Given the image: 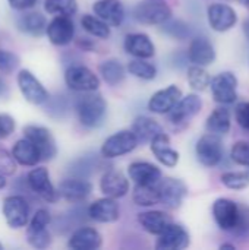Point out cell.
<instances>
[{"label": "cell", "mask_w": 249, "mask_h": 250, "mask_svg": "<svg viewBox=\"0 0 249 250\" xmlns=\"http://www.w3.org/2000/svg\"><path fill=\"white\" fill-rule=\"evenodd\" d=\"M82 94L84 95L79 97L75 103V108L81 125L88 129L101 126L107 114L106 100L100 94H95V91Z\"/></svg>", "instance_id": "6da1fadb"}, {"label": "cell", "mask_w": 249, "mask_h": 250, "mask_svg": "<svg viewBox=\"0 0 249 250\" xmlns=\"http://www.w3.org/2000/svg\"><path fill=\"white\" fill-rule=\"evenodd\" d=\"M132 13L139 23L161 25L172 18V7L166 0H141Z\"/></svg>", "instance_id": "7a4b0ae2"}, {"label": "cell", "mask_w": 249, "mask_h": 250, "mask_svg": "<svg viewBox=\"0 0 249 250\" xmlns=\"http://www.w3.org/2000/svg\"><path fill=\"white\" fill-rule=\"evenodd\" d=\"M213 215L216 224L223 231H235L241 229L242 224V211L239 205L227 198H220L213 205Z\"/></svg>", "instance_id": "3957f363"}, {"label": "cell", "mask_w": 249, "mask_h": 250, "mask_svg": "<svg viewBox=\"0 0 249 250\" xmlns=\"http://www.w3.org/2000/svg\"><path fill=\"white\" fill-rule=\"evenodd\" d=\"M65 83L69 89L76 92H91L100 88L98 76L91 69L82 64H75L66 69Z\"/></svg>", "instance_id": "277c9868"}, {"label": "cell", "mask_w": 249, "mask_h": 250, "mask_svg": "<svg viewBox=\"0 0 249 250\" xmlns=\"http://www.w3.org/2000/svg\"><path fill=\"white\" fill-rule=\"evenodd\" d=\"M23 135L38 149L41 161H50L57 155V145L51 132L44 126L28 125L23 127Z\"/></svg>", "instance_id": "5b68a950"}, {"label": "cell", "mask_w": 249, "mask_h": 250, "mask_svg": "<svg viewBox=\"0 0 249 250\" xmlns=\"http://www.w3.org/2000/svg\"><path fill=\"white\" fill-rule=\"evenodd\" d=\"M3 215L7 226L13 230L25 227L29 221V204L22 195L7 196L3 202Z\"/></svg>", "instance_id": "8992f818"}, {"label": "cell", "mask_w": 249, "mask_h": 250, "mask_svg": "<svg viewBox=\"0 0 249 250\" xmlns=\"http://www.w3.org/2000/svg\"><path fill=\"white\" fill-rule=\"evenodd\" d=\"M211 94L219 104H232L238 98V78L232 72H222L210 81Z\"/></svg>", "instance_id": "52a82bcc"}, {"label": "cell", "mask_w": 249, "mask_h": 250, "mask_svg": "<svg viewBox=\"0 0 249 250\" xmlns=\"http://www.w3.org/2000/svg\"><path fill=\"white\" fill-rule=\"evenodd\" d=\"M138 145V139L134 135L132 130H120L109 136L103 146H101V155L107 160L122 157L125 154L132 152Z\"/></svg>", "instance_id": "ba28073f"}, {"label": "cell", "mask_w": 249, "mask_h": 250, "mask_svg": "<svg viewBox=\"0 0 249 250\" xmlns=\"http://www.w3.org/2000/svg\"><path fill=\"white\" fill-rule=\"evenodd\" d=\"M198 161L205 167H216L223 158V142L219 135L207 133L201 136L195 146Z\"/></svg>", "instance_id": "9c48e42d"}, {"label": "cell", "mask_w": 249, "mask_h": 250, "mask_svg": "<svg viewBox=\"0 0 249 250\" xmlns=\"http://www.w3.org/2000/svg\"><path fill=\"white\" fill-rule=\"evenodd\" d=\"M26 186L37 196L44 199L45 202H56L59 199V192L50 182V174L45 167H35L26 174Z\"/></svg>", "instance_id": "30bf717a"}, {"label": "cell", "mask_w": 249, "mask_h": 250, "mask_svg": "<svg viewBox=\"0 0 249 250\" xmlns=\"http://www.w3.org/2000/svg\"><path fill=\"white\" fill-rule=\"evenodd\" d=\"M18 86H19V91L22 94V97L34 104V105H41V104H45L47 100H48V92L47 89L44 88V85L35 78V75L26 69H22L19 73H18Z\"/></svg>", "instance_id": "8fae6325"}, {"label": "cell", "mask_w": 249, "mask_h": 250, "mask_svg": "<svg viewBox=\"0 0 249 250\" xmlns=\"http://www.w3.org/2000/svg\"><path fill=\"white\" fill-rule=\"evenodd\" d=\"M158 192L161 205H164L169 209H178L188 195V188L179 179L166 177L158 182Z\"/></svg>", "instance_id": "7c38bea8"}, {"label": "cell", "mask_w": 249, "mask_h": 250, "mask_svg": "<svg viewBox=\"0 0 249 250\" xmlns=\"http://www.w3.org/2000/svg\"><path fill=\"white\" fill-rule=\"evenodd\" d=\"M208 23L217 32H226L232 29L238 22L236 10L225 3H213L208 6L207 10Z\"/></svg>", "instance_id": "4fadbf2b"}, {"label": "cell", "mask_w": 249, "mask_h": 250, "mask_svg": "<svg viewBox=\"0 0 249 250\" xmlns=\"http://www.w3.org/2000/svg\"><path fill=\"white\" fill-rule=\"evenodd\" d=\"M45 34L48 41L54 45H66L73 40L75 35V25L69 16L56 15L50 23L45 26Z\"/></svg>", "instance_id": "5bb4252c"}, {"label": "cell", "mask_w": 249, "mask_h": 250, "mask_svg": "<svg viewBox=\"0 0 249 250\" xmlns=\"http://www.w3.org/2000/svg\"><path fill=\"white\" fill-rule=\"evenodd\" d=\"M203 108V100L197 94H189L183 98H181L176 105L167 113L169 120L173 125H183L188 120H191L194 116H197Z\"/></svg>", "instance_id": "9a60e30c"}, {"label": "cell", "mask_w": 249, "mask_h": 250, "mask_svg": "<svg viewBox=\"0 0 249 250\" xmlns=\"http://www.w3.org/2000/svg\"><path fill=\"white\" fill-rule=\"evenodd\" d=\"M59 196L72 204L84 202L92 192V185L87 179L69 177L59 185Z\"/></svg>", "instance_id": "2e32d148"}, {"label": "cell", "mask_w": 249, "mask_h": 250, "mask_svg": "<svg viewBox=\"0 0 249 250\" xmlns=\"http://www.w3.org/2000/svg\"><path fill=\"white\" fill-rule=\"evenodd\" d=\"M189 234L181 224L172 223L161 234H158V240L156 243V249L158 250H182L189 246Z\"/></svg>", "instance_id": "e0dca14e"}, {"label": "cell", "mask_w": 249, "mask_h": 250, "mask_svg": "<svg viewBox=\"0 0 249 250\" xmlns=\"http://www.w3.org/2000/svg\"><path fill=\"white\" fill-rule=\"evenodd\" d=\"M88 217L97 223H103V224H110V223H116L120 217V209H119V204L116 202V199L113 198H101L97 199L95 202H92L88 209Z\"/></svg>", "instance_id": "ac0fdd59"}, {"label": "cell", "mask_w": 249, "mask_h": 250, "mask_svg": "<svg viewBox=\"0 0 249 250\" xmlns=\"http://www.w3.org/2000/svg\"><path fill=\"white\" fill-rule=\"evenodd\" d=\"M182 98V91L176 85H169L164 89L157 91L148 101V110L156 114H167L176 103Z\"/></svg>", "instance_id": "d6986e66"}, {"label": "cell", "mask_w": 249, "mask_h": 250, "mask_svg": "<svg viewBox=\"0 0 249 250\" xmlns=\"http://www.w3.org/2000/svg\"><path fill=\"white\" fill-rule=\"evenodd\" d=\"M125 51L135 59H150L156 54V47L151 38L144 32H134L125 37Z\"/></svg>", "instance_id": "ffe728a7"}, {"label": "cell", "mask_w": 249, "mask_h": 250, "mask_svg": "<svg viewBox=\"0 0 249 250\" xmlns=\"http://www.w3.org/2000/svg\"><path fill=\"white\" fill-rule=\"evenodd\" d=\"M100 190L104 193V196L113 199L123 198L129 192V180L120 171L109 170L100 180Z\"/></svg>", "instance_id": "44dd1931"}, {"label": "cell", "mask_w": 249, "mask_h": 250, "mask_svg": "<svg viewBox=\"0 0 249 250\" xmlns=\"http://www.w3.org/2000/svg\"><path fill=\"white\" fill-rule=\"evenodd\" d=\"M95 16L110 26H119L125 19V6L120 0H97L92 4Z\"/></svg>", "instance_id": "7402d4cb"}, {"label": "cell", "mask_w": 249, "mask_h": 250, "mask_svg": "<svg viewBox=\"0 0 249 250\" xmlns=\"http://www.w3.org/2000/svg\"><path fill=\"white\" fill-rule=\"evenodd\" d=\"M188 57L191 63L198 66H210L216 60V50L211 41L205 37H195L188 50Z\"/></svg>", "instance_id": "603a6c76"}, {"label": "cell", "mask_w": 249, "mask_h": 250, "mask_svg": "<svg viewBox=\"0 0 249 250\" xmlns=\"http://www.w3.org/2000/svg\"><path fill=\"white\" fill-rule=\"evenodd\" d=\"M150 146H151V152L154 154L157 161L161 163L163 166L175 167L179 163V152L170 146V138L164 132L156 135L150 141Z\"/></svg>", "instance_id": "cb8c5ba5"}, {"label": "cell", "mask_w": 249, "mask_h": 250, "mask_svg": "<svg viewBox=\"0 0 249 250\" xmlns=\"http://www.w3.org/2000/svg\"><path fill=\"white\" fill-rule=\"evenodd\" d=\"M128 176L135 185H157L161 180V170L147 161H135L128 167Z\"/></svg>", "instance_id": "d4e9b609"}, {"label": "cell", "mask_w": 249, "mask_h": 250, "mask_svg": "<svg viewBox=\"0 0 249 250\" xmlns=\"http://www.w3.org/2000/svg\"><path fill=\"white\" fill-rule=\"evenodd\" d=\"M101 245H103L101 234L92 227L76 229L68 242V246L72 250H95L100 249Z\"/></svg>", "instance_id": "484cf974"}, {"label": "cell", "mask_w": 249, "mask_h": 250, "mask_svg": "<svg viewBox=\"0 0 249 250\" xmlns=\"http://www.w3.org/2000/svg\"><path fill=\"white\" fill-rule=\"evenodd\" d=\"M138 223L147 233L158 236L173 223V220L164 211H145L138 214Z\"/></svg>", "instance_id": "4316f807"}, {"label": "cell", "mask_w": 249, "mask_h": 250, "mask_svg": "<svg viewBox=\"0 0 249 250\" xmlns=\"http://www.w3.org/2000/svg\"><path fill=\"white\" fill-rule=\"evenodd\" d=\"M12 157L18 164L26 166V167H34L41 161V157H40V152H38L37 146L26 138L19 139L13 145Z\"/></svg>", "instance_id": "83f0119b"}, {"label": "cell", "mask_w": 249, "mask_h": 250, "mask_svg": "<svg viewBox=\"0 0 249 250\" xmlns=\"http://www.w3.org/2000/svg\"><path fill=\"white\" fill-rule=\"evenodd\" d=\"M132 132L138 139V144H147L150 142L156 135L163 132V127L158 125L157 120L148 117V116H138L134 120Z\"/></svg>", "instance_id": "f1b7e54d"}, {"label": "cell", "mask_w": 249, "mask_h": 250, "mask_svg": "<svg viewBox=\"0 0 249 250\" xmlns=\"http://www.w3.org/2000/svg\"><path fill=\"white\" fill-rule=\"evenodd\" d=\"M16 25L21 32L32 35V37H40L45 32L47 21L38 12H28L18 18Z\"/></svg>", "instance_id": "f546056e"}, {"label": "cell", "mask_w": 249, "mask_h": 250, "mask_svg": "<svg viewBox=\"0 0 249 250\" xmlns=\"http://www.w3.org/2000/svg\"><path fill=\"white\" fill-rule=\"evenodd\" d=\"M230 126H232V117H230V111L226 107L214 108L205 122V129L208 130V133H214L219 136L226 135L230 130Z\"/></svg>", "instance_id": "4dcf8cb0"}, {"label": "cell", "mask_w": 249, "mask_h": 250, "mask_svg": "<svg viewBox=\"0 0 249 250\" xmlns=\"http://www.w3.org/2000/svg\"><path fill=\"white\" fill-rule=\"evenodd\" d=\"M98 70H100V75L103 76V79L109 85H112V86H116L120 82H123L125 76H126L125 67H123V64L117 59H107V60H104L98 66Z\"/></svg>", "instance_id": "1f68e13d"}, {"label": "cell", "mask_w": 249, "mask_h": 250, "mask_svg": "<svg viewBox=\"0 0 249 250\" xmlns=\"http://www.w3.org/2000/svg\"><path fill=\"white\" fill-rule=\"evenodd\" d=\"M134 202L139 207H153L160 204V192L157 185H135Z\"/></svg>", "instance_id": "d6a6232c"}, {"label": "cell", "mask_w": 249, "mask_h": 250, "mask_svg": "<svg viewBox=\"0 0 249 250\" xmlns=\"http://www.w3.org/2000/svg\"><path fill=\"white\" fill-rule=\"evenodd\" d=\"M97 155L94 154H87L79 157L78 160H75L70 167H69V173L72 177H81V179H88L92 173H95L97 170Z\"/></svg>", "instance_id": "836d02e7"}, {"label": "cell", "mask_w": 249, "mask_h": 250, "mask_svg": "<svg viewBox=\"0 0 249 250\" xmlns=\"http://www.w3.org/2000/svg\"><path fill=\"white\" fill-rule=\"evenodd\" d=\"M81 25L82 28L92 37L95 38H101V40H106L110 37V25L106 23L103 19H100L98 16H94V15H84L81 18Z\"/></svg>", "instance_id": "e575fe53"}, {"label": "cell", "mask_w": 249, "mask_h": 250, "mask_svg": "<svg viewBox=\"0 0 249 250\" xmlns=\"http://www.w3.org/2000/svg\"><path fill=\"white\" fill-rule=\"evenodd\" d=\"M128 72L142 81H153L157 76V67L145 59L131 60L128 63Z\"/></svg>", "instance_id": "d590c367"}, {"label": "cell", "mask_w": 249, "mask_h": 250, "mask_svg": "<svg viewBox=\"0 0 249 250\" xmlns=\"http://www.w3.org/2000/svg\"><path fill=\"white\" fill-rule=\"evenodd\" d=\"M210 73L204 69V66L192 64L188 67V83L195 91H205L210 86Z\"/></svg>", "instance_id": "8d00e7d4"}, {"label": "cell", "mask_w": 249, "mask_h": 250, "mask_svg": "<svg viewBox=\"0 0 249 250\" xmlns=\"http://www.w3.org/2000/svg\"><path fill=\"white\" fill-rule=\"evenodd\" d=\"M44 9L50 15L72 16L78 10L76 0H44Z\"/></svg>", "instance_id": "74e56055"}, {"label": "cell", "mask_w": 249, "mask_h": 250, "mask_svg": "<svg viewBox=\"0 0 249 250\" xmlns=\"http://www.w3.org/2000/svg\"><path fill=\"white\" fill-rule=\"evenodd\" d=\"M161 31L176 40H186L191 35V28L186 22L172 18L164 23H161Z\"/></svg>", "instance_id": "f35d334b"}, {"label": "cell", "mask_w": 249, "mask_h": 250, "mask_svg": "<svg viewBox=\"0 0 249 250\" xmlns=\"http://www.w3.org/2000/svg\"><path fill=\"white\" fill-rule=\"evenodd\" d=\"M222 183L232 190H242L249 186V171H226L220 177Z\"/></svg>", "instance_id": "ab89813d"}, {"label": "cell", "mask_w": 249, "mask_h": 250, "mask_svg": "<svg viewBox=\"0 0 249 250\" xmlns=\"http://www.w3.org/2000/svg\"><path fill=\"white\" fill-rule=\"evenodd\" d=\"M26 242L34 249H47L51 245V234L47 229H26Z\"/></svg>", "instance_id": "60d3db41"}, {"label": "cell", "mask_w": 249, "mask_h": 250, "mask_svg": "<svg viewBox=\"0 0 249 250\" xmlns=\"http://www.w3.org/2000/svg\"><path fill=\"white\" fill-rule=\"evenodd\" d=\"M48 105H47V114H50L54 119H62L69 113V103L65 95H57L56 98L50 100L48 97Z\"/></svg>", "instance_id": "b9f144b4"}, {"label": "cell", "mask_w": 249, "mask_h": 250, "mask_svg": "<svg viewBox=\"0 0 249 250\" xmlns=\"http://www.w3.org/2000/svg\"><path fill=\"white\" fill-rule=\"evenodd\" d=\"M230 158L239 164L249 167V142L248 141H239L236 142L230 149Z\"/></svg>", "instance_id": "7bdbcfd3"}, {"label": "cell", "mask_w": 249, "mask_h": 250, "mask_svg": "<svg viewBox=\"0 0 249 250\" xmlns=\"http://www.w3.org/2000/svg\"><path fill=\"white\" fill-rule=\"evenodd\" d=\"M19 66V57L7 50H0V73H12Z\"/></svg>", "instance_id": "ee69618b"}, {"label": "cell", "mask_w": 249, "mask_h": 250, "mask_svg": "<svg viewBox=\"0 0 249 250\" xmlns=\"http://www.w3.org/2000/svg\"><path fill=\"white\" fill-rule=\"evenodd\" d=\"M51 223V215L47 209L41 208L38 211H35V214L32 215L31 221H29V226L28 229H32V230H38V229H47L48 224Z\"/></svg>", "instance_id": "f6af8a7d"}, {"label": "cell", "mask_w": 249, "mask_h": 250, "mask_svg": "<svg viewBox=\"0 0 249 250\" xmlns=\"http://www.w3.org/2000/svg\"><path fill=\"white\" fill-rule=\"evenodd\" d=\"M16 171V161L6 149H0V174L12 176Z\"/></svg>", "instance_id": "bcb514c9"}, {"label": "cell", "mask_w": 249, "mask_h": 250, "mask_svg": "<svg viewBox=\"0 0 249 250\" xmlns=\"http://www.w3.org/2000/svg\"><path fill=\"white\" fill-rule=\"evenodd\" d=\"M15 130V119L6 113L0 114V138L4 139L10 136Z\"/></svg>", "instance_id": "7dc6e473"}, {"label": "cell", "mask_w": 249, "mask_h": 250, "mask_svg": "<svg viewBox=\"0 0 249 250\" xmlns=\"http://www.w3.org/2000/svg\"><path fill=\"white\" fill-rule=\"evenodd\" d=\"M235 116H236L238 125L241 127H244L245 130H249V103L238 104V107L235 110Z\"/></svg>", "instance_id": "c3c4849f"}, {"label": "cell", "mask_w": 249, "mask_h": 250, "mask_svg": "<svg viewBox=\"0 0 249 250\" xmlns=\"http://www.w3.org/2000/svg\"><path fill=\"white\" fill-rule=\"evenodd\" d=\"M10 7L16 9V10H26V9H31L37 0H7Z\"/></svg>", "instance_id": "681fc988"}, {"label": "cell", "mask_w": 249, "mask_h": 250, "mask_svg": "<svg viewBox=\"0 0 249 250\" xmlns=\"http://www.w3.org/2000/svg\"><path fill=\"white\" fill-rule=\"evenodd\" d=\"M78 45H79L81 48H84L85 51H91V50L94 48V42H91L88 38H81V41L78 42Z\"/></svg>", "instance_id": "f907efd6"}, {"label": "cell", "mask_w": 249, "mask_h": 250, "mask_svg": "<svg viewBox=\"0 0 249 250\" xmlns=\"http://www.w3.org/2000/svg\"><path fill=\"white\" fill-rule=\"evenodd\" d=\"M9 97V86L7 83L0 78V98H7Z\"/></svg>", "instance_id": "816d5d0a"}, {"label": "cell", "mask_w": 249, "mask_h": 250, "mask_svg": "<svg viewBox=\"0 0 249 250\" xmlns=\"http://www.w3.org/2000/svg\"><path fill=\"white\" fill-rule=\"evenodd\" d=\"M242 28H244V34H245V37L249 40V18L245 21V22H244Z\"/></svg>", "instance_id": "f5cc1de1"}, {"label": "cell", "mask_w": 249, "mask_h": 250, "mask_svg": "<svg viewBox=\"0 0 249 250\" xmlns=\"http://www.w3.org/2000/svg\"><path fill=\"white\" fill-rule=\"evenodd\" d=\"M75 212H76V209L72 212V223H73V224H75V221H76V220H75ZM69 226H70V217H69V220H68V223H66V229H70Z\"/></svg>", "instance_id": "db71d44e"}, {"label": "cell", "mask_w": 249, "mask_h": 250, "mask_svg": "<svg viewBox=\"0 0 249 250\" xmlns=\"http://www.w3.org/2000/svg\"><path fill=\"white\" fill-rule=\"evenodd\" d=\"M220 249H222V250H226V249L235 250V249H236V248H235L233 245H230V243H226V245H222V246H220Z\"/></svg>", "instance_id": "11a10c76"}, {"label": "cell", "mask_w": 249, "mask_h": 250, "mask_svg": "<svg viewBox=\"0 0 249 250\" xmlns=\"http://www.w3.org/2000/svg\"><path fill=\"white\" fill-rule=\"evenodd\" d=\"M4 186H6V179H4V176H3V174H0V190H1Z\"/></svg>", "instance_id": "9f6ffc18"}, {"label": "cell", "mask_w": 249, "mask_h": 250, "mask_svg": "<svg viewBox=\"0 0 249 250\" xmlns=\"http://www.w3.org/2000/svg\"><path fill=\"white\" fill-rule=\"evenodd\" d=\"M241 1H242V4L249 10V0H241Z\"/></svg>", "instance_id": "6f0895ef"}, {"label": "cell", "mask_w": 249, "mask_h": 250, "mask_svg": "<svg viewBox=\"0 0 249 250\" xmlns=\"http://www.w3.org/2000/svg\"><path fill=\"white\" fill-rule=\"evenodd\" d=\"M3 249V246H1V243H0V250Z\"/></svg>", "instance_id": "680465c9"}]
</instances>
